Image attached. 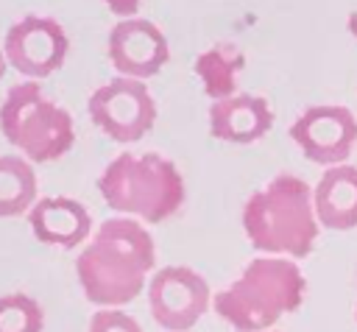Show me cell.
Instances as JSON below:
<instances>
[{
  "mask_svg": "<svg viewBox=\"0 0 357 332\" xmlns=\"http://www.w3.org/2000/svg\"><path fill=\"white\" fill-rule=\"evenodd\" d=\"M3 53L20 75L39 81L53 75L64 64L70 53V39L59 20L28 14L6 31Z\"/></svg>",
  "mask_w": 357,
  "mask_h": 332,
  "instance_id": "cell-8",
  "label": "cell"
},
{
  "mask_svg": "<svg viewBox=\"0 0 357 332\" xmlns=\"http://www.w3.org/2000/svg\"><path fill=\"white\" fill-rule=\"evenodd\" d=\"M312 204L318 223L329 232L357 229V167L335 165L326 167L312 187Z\"/></svg>",
  "mask_w": 357,
  "mask_h": 332,
  "instance_id": "cell-13",
  "label": "cell"
},
{
  "mask_svg": "<svg viewBox=\"0 0 357 332\" xmlns=\"http://www.w3.org/2000/svg\"><path fill=\"white\" fill-rule=\"evenodd\" d=\"M106 50H109L112 67L120 75L137 78V81L156 75L170 59L167 36L162 33L159 25H153L151 20H142V17L120 20L109 31Z\"/></svg>",
  "mask_w": 357,
  "mask_h": 332,
  "instance_id": "cell-10",
  "label": "cell"
},
{
  "mask_svg": "<svg viewBox=\"0 0 357 332\" xmlns=\"http://www.w3.org/2000/svg\"><path fill=\"white\" fill-rule=\"evenodd\" d=\"M103 3H106V8H109L112 14H117V17H123V20H131V17L137 14V8H139L142 0H103Z\"/></svg>",
  "mask_w": 357,
  "mask_h": 332,
  "instance_id": "cell-18",
  "label": "cell"
},
{
  "mask_svg": "<svg viewBox=\"0 0 357 332\" xmlns=\"http://www.w3.org/2000/svg\"><path fill=\"white\" fill-rule=\"evenodd\" d=\"M0 131L33 165L64 156L75 142L70 112L50 100L36 81H22L6 92L0 106Z\"/></svg>",
  "mask_w": 357,
  "mask_h": 332,
  "instance_id": "cell-5",
  "label": "cell"
},
{
  "mask_svg": "<svg viewBox=\"0 0 357 332\" xmlns=\"http://www.w3.org/2000/svg\"><path fill=\"white\" fill-rule=\"evenodd\" d=\"M243 232L265 257H307L321 232L312 187L290 173L271 179L248 195L243 206Z\"/></svg>",
  "mask_w": 357,
  "mask_h": 332,
  "instance_id": "cell-2",
  "label": "cell"
},
{
  "mask_svg": "<svg viewBox=\"0 0 357 332\" xmlns=\"http://www.w3.org/2000/svg\"><path fill=\"white\" fill-rule=\"evenodd\" d=\"M28 223L39 243L61 248H78L89 240V234H95L89 209L67 195L39 198L28 212Z\"/></svg>",
  "mask_w": 357,
  "mask_h": 332,
  "instance_id": "cell-12",
  "label": "cell"
},
{
  "mask_svg": "<svg viewBox=\"0 0 357 332\" xmlns=\"http://www.w3.org/2000/svg\"><path fill=\"white\" fill-rule=\"evenodd\" d=\"M109 209L139 223H159L184 204V176L162 153H120L98 176Z\"/></svg>",
  "mask_w": 357,
  "mask_h": 332,
  "instance_id": "cell-4",
  "label": "cell"
},
{
  "mask_svg": "<svg viewBox=\"0 0 357 332\" xmlns=\"http://www.w3.org/2000/svg\"><path fill=\"white\" fill-rule=\"evenodd\" d=\"M89 332H145V329L134 315L123 312L120 307H106L89 318Z\"/></svg>",
  "mask_w": 357,
  "mask_h": 332,
  "instance_id": "cell-17",
  "label": "cell"
},
{
  "mask_svg": "<svg viewBox=\"0 0 357 332\" xmlns=\"http://www.w3.org/2000/svg\"><path fill=\"white\" fill-rule=\"evenodd\" d=\"M156 246L151 232L134 218H106L75 257V276L86 301L123 307L134 301L153 276Z\"/></svg>",
  "mask_w": 357,
  "mask_h": 332,
  "instance_id": "cell-1",
  "label": "cell"
},
{
  "mask_svg": "<svg viewBox=\"0 0 357 332\" xmlns=\"http://www.w3.org/2000/svg\"><path fill=\"white\" fill-rule=\"evenodd\" d=\"M307 279L293 259L262 254L212 296V307L237 332H268L282 315L301 307Z\"/></svg>",
  "mask_w": 357,
  "mask_h": 332,
  "instance_id": "cell-3",
  "label": "cell"
},
{
  "mask_svg": "<svg viewBox=\"0 0 357 332\" xmlns=\"http://www.w3.org/2000/svg\"><path fill=\"white\" fill-rule=\"evenodd\" d=\"M86 112L92 123L114 142H137L156 123V103L145 81L126 75L98 86L86 100Z\"/></svg>",
  "mask_w": 357,
  "mask_h": 332,
  "instance_id": "cell-6",
  "label": "cell"
},
{
  "mask_svg": "<svg viewBox=\"0 0 357 332\" xmlns=\"http://www.w3.org/2000/svg\"><path fill=\"white\" fill-rule=\"evenodd\" d=\"M45 312L28 293L0 296V332H42Z\"/></svg>",
  "mask_w": 357,
  "mask_h": 332,
  "instance_id": "cell-16",
  "label": "cell"
},
{
  "mask_svg": "<svg viewBox=\"0 0 357 332\" xmlns=\"http://www.w3.org/2000/svg\"><path fill=\"white\" fill-rule=\"evenodd\" d=\"M6 67H8V59H6V53H3V47H0V78L6 75Z\"/></svg>",
  "mask_w": 357,
  "mask_h": 332,
  "instance_id": "cell-20",
  "label": "cell"
},
{
  "mask_svg": "<svg viewBox=\"0 0 357 332\" xmlns=\"http://www.w3.org/2000/svg\"><path fill=\"white\" fill-rule=\"evenodd\" d=\"M354 318H357V304H354Z\"/></svg>",
  "mask_w": 357,
  "mask_h": 332,
  "instance_id": "cell-21",
  "label": "cell"
},
{
  "mask_svg": "<svg viewBox=\"0 0 357 332\" xmlns=\"http://www.w3.org/2000/svg\"><path fill=\"white\" fill-rule=\"evenodd\" d=\"M273 126V109L262 95L237 92L209 106V134L220 142L251 145L262 139Z\"/></svg>",
  "mask_w": 357,
  "mask_h": 332,
  "instance_id": "cell-11",
  "label": "cell"
},
{
  "mask_svg": "<svg viewBox=\"0 0 357 332\" xmlns=\"http://www.w3.org/2000/svg\"><path fill=\"white\" fill-rule=\"evenodd\" d=\"M243 67H245V56L231 45L206 47L192 61V70H195L206 98H212V103L237 95V75Z\"/></svg>",
  "mask_w": 357,
  "mask_h": 332,
  "instance_id": "cell-14",
  "label": "cell"
},
{
  "mask_svg": "<svg viewBox=\"0 0 357 332\" xmlns=\"http://www.w3.org/2000/svg\"><path fill=\"white\" fill-rule=\"evenodd\" d=\"M290 137L310 162L335 167L357 145V117L346 106H310L293 120Z\"/></svg>",
  "mask_w": 357,
  "mask_h": 332,
  "instance_id": "cell-9",
  "label": "cell"
},
{
  "mask_svg": "<svg viewBox=\"0 0 357 332\" xmlns=\"http://www.w3.org/2000/svg\"><path fill=\"white\" fill-rule=\"evenodd\" d=\"M36 173L25 156H0V218H14L31 212L36 204Z\"/></svg>",
  "mask_w": 357,
  "mask_h": 332,
  "instance_id": "cell-15",
  "label": "cell"
},
{
  "mask_svg": "<svg viewBox=\"0 0 357 332\" xmlns=\"http://www.w3.org/2000/svg\"><path fill=\"white\" fill-rule=\"evenodd\" d=\"M349 31H351V36L357 39V11L349 14Z\"/></svg>",
  "mask_w": 357,
  "mask_h": 332,
  "instance_id": "cell-19",
  "label": "cell"
},
{
  "mask_svg": "<svg viewBox=\"0 0 357 332\" xmlns=\"http://www.w3.org/2000/svg\"><path fill=\"white\" fill-rule=\"evenodd\" d=\"M148 310L167 332L192 329L212 304L206 279L187 265H165L148 279Z\"/></svg>",
  "mask_w": 357,
  "mask_h": 332,
  "instance_id": "cell-7",
  "label": "cell"
}]
</instances>
